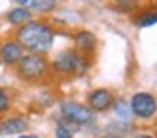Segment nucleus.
I'll list each match as a JSON object with an SVG mask.
<instances>
[{
  "instance_id": "1",
  "label": "nucleus",
  "mask_w": 157,
  "mask_h": 138,
  "mask_svg": "<svg viewBox=\"0 0 157 138\" xmlns=\"http://www.w3.org/2000/svg\"><path fill=\"white\" fill-rule=\"evenodd\" d=\"M16 37L21 49L31 51V55L43 57L47 51H51L54 43V29L43 22H27L25 26L17 29Z\"/></svg>"
},
{
  "instance_id": "2",
  "label": "nucleus",
  "mask_w": 157,
  "mask_h": 138,
  "mask_svg": "<svg viewBox=\"0 0 157 138\" xmlns=\"http://www.w3.org/2000/svg\"><path fill=\"white\" fill-rule=\"evenodd\" d=\"M52 66L60 74H83L89 66L87 61L80 57L76 51H62L58 53L56 58L52 61Z\"/></svg>"
},
{
  "instance_id": "3",
  "label": "nucleus",
  "mask_w": 157,
  "mask_h": 138,
  "mask_svg": "<svg viewBox=\"0 0 157 138\" xmlns=\"http://www.w3.org/2000/svg\"><path fill=\"white\" fill-rule=\"evenodd\" d=\"M47 68H49V64H47L45 57L31 55V53L23 55L17 62V74L23 80H39L41 76L47 74Z\"/></svg>"
},
{
  "instance_id": "4",
  "label": "nucleus",
  "mask_w": 157,
  "mask_h": 138,
  "mask_svg": "<svg viewBox=\"0 0 157 138\" xmlns=\"http://www.w3.org/2000/svg\"><path fill=\"white\" fill-rule=\"evenodd\" d=\"M60 113H62V119L68 121L72 127H83V124L93 123V111L89 107L78 103V101H64L60 105Z\"/></svg>"
},
{
  "instance_id": "5",
  "label": "nucleus",
  "mask_w": 157,
  "mask_h": 138,
  "mask_svg": "<svg viewBox=\"0 0 157 138\" xmlns=\"http://www.w3.org/2000/svg\"><path fill=\"white\" fill-rule=\"evenodd\" d=\"M130 111L134 117L147 121L157 113V99L147 92H138L130 99Z\"/></svg>"
},
{
  "instance_id": "6",
  "label": "nucleus",
  "mask_w": 157,
  "mask_h": 138,
  "mask_svg": "<svg viewBox=\"0 0 157 138\" xmlns=\"http://www.w3.org/2000/svg\"><path fill=\"white\" fill-rule=\"evenodd\" d=\"M87 101H89V109L91 111H107L109 107L114 103V97L109 89L99 88V89H93V92L89 93Z\"/></svg>"
},
{
  "instance_id": "7",
  "label": "nucleus",
  "mask_w": 157,
  "mask_h": 138,
  "mask_svg": "<svg viewBox=\"0 0 157 138\" xmlns=\"http://www.w3.org/2000/svg\"><path fill=\"white\" fill-rule=\"evenodd\" d=\"M23 57V49L17 41H6L0 45V58L6 64H17L20 58Z\"/></svg>"
},
{
  "instance_id": "8",
  "label": "nucleus",
  "mask_w": 157,
  "mask_h": 138,
  "mask_svg": "<svg viewBox=\"0 0 157 138\" xmlns=\"http://www.w3.org/2000/svg\"><path fill=\"white\" fill-rule=\"evenodd\" d=\"M27 121L23 117H12L0 123V134L2 136H10V134H20L27 128Z\"/></svg>"
},
{
  "instance_id": "9",
  "label": "nucleus",
  "mask_w": 157,
  "mask_h": 138,
  "mask_svg": "<svg viewBox=\"0 0 157 138\" xmlns=\"http://www.w3.org/2000/svg\"><path fill=\"white\" fill-rule=\"evenodd\" d=\"M76 49L82 51V53H87V51H93L97 47V37L91 33V31H80L76 35Z\"/></svg>"
},
{
  "instance_id": "10",
  "label": "nucleus",
  "mask_w": 157,
  "mask_h": 138,
  "mask_svg": "<svg viewBox=\"0 0 157 138\" xmlns=\"http://www.w3.org/2000/svg\"><path fill=\"white\" fill-rule=\"evenodd\" d=\"M31 20V12H29L25 6H20V8H14V10H10V14H8V22L10 23H14V26H25V23Z\"/></svg>"
},
{
  "instance_id": "11",
  "label": "nucleus",
  "mask_w": 157,
  "mask_h": 138,
  "mask_svg": "<svg viewBox=\"0 0 157 138\" xmlns=\"http://www.w3.org/2000/svg\"><path fill=\"white\" fill-rule=\"evenodd\" d=\"M17 4H25V8L29 10H37V12H51L56 8V2L54 0H21V2H17Z\"/></svg>"
},
{
  "instance_id": "12",
  "label": "nucleus",
  "mask_w": 157,
  "mask_h": 138,
  "mask_svg": "<svg viewBox=\"0 0 157 138\" xmlns=\"http://www.w3.org/2000/svg\"><path fill=\"white\" fill-rule=\"evenodd\" d=\"M114 113H117V117H118V119H122L124 123H128V121H130V117H132L130 107L126 105V101H122V99H118L117 103H114Z\"/></svg>"
},
{
  "instance_id": "13",
  "label": "nucleus",
  "mask_w": 157,
  "mask_h": 138,
  "mask_svg": "<svg viewBox=\"0 0 157 138\" xmlns=\"http://www.w3.org/2000/svg\"><path fill=\"white\" fill-rule=\"evenodd\" d=\"M136 23L140 27H149V26H155L157 23V12H149V14H144L136 20Z\"/></svg>"
},
{
  "instance_id": "14",
  "label": "nucleus",
  "mask_w": 157,
  "mask_h": 138,
  "mask_svg": "<svg viewBox=\"0 0 157 138\" xmlns=\"http://www.w3.org/2000/svg\"><path fill=\"white\" fill-rule=\"evenodd\" d=\"M8 109H10V97H8V93L0 88V113H4Z\"/></svg>"
},
{
  "instance_id": "15",
  "label": "nucleus",
  "mask_w": 157,
  "mask_h": 138,
  "mask_svg": "<svg viewBox=\"0 0 157 138\" xmlns=\"http://www.w3.org/2000/svg\"><path fill=\"white\" fill-rule=\"evenodd\" d=\"M54 138H72V134L62 127H56V132H54Z\"/></svg>"
},
{
  "instance_id": "16",
  "label": "nucleus",
  "mask_w": 157,
  "mask_h": 138,
  "mask_svg": "<svg viewBox=\"0 0 157 138\" xmlns=\"http://www.w3.org/2000/svg\"><path fill=\"white\" fill-rule=\"evenodd\" d=\"M97 138H122V136H118V134H111V132H107V134H101Z\"/></svg>"
},
{
  "instance_id": "17",
  "label": "nucleus",
  "mask_w": 157,
  "mask_h": 138,
  "mask_svg": "<svg viewBox=\"0 0 157 138\" xmlns=\"http://www.w3.org/2000/svg\"><path fill=\"white\" fill-rule=\"evenodd\" d=\"M20 138H39V136H35V134H23V136H20Z\"/></svg>"
},
{
  "instance_id": "18",
  "label": "nucleus",
  "mask_w": 157,
  "mask_h": 138,
  "mask_svg": "<svg viewBox=\"0 0 157 138\" xmlns=\"http://www.w3.org/2000/svg\"><path fill=\"white\" fill-rule=\"evenodd\" d=\"M138 138H151V136H138Z\"/></svg>"
}]
</instances>
